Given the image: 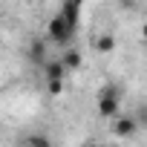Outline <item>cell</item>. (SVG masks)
<instances>
[{"instance_id":"1","label":"cell","mask_w":147,"mask_h":147,"mask_svg":"<svg viewBox=\"0 0 147 147\" xmlns=\"http://www.w3.org/2000/svg\"><path fill=\"white\" fill-rule=\"evenodd\" d=\"M118 107H121V92L118 87L107 84L98 92V115L101 118H118Z\"/></svg>"},{"instance_id":"2","label":"cell","mask_w":147,"mask_h":147,"mask_svg":"<svg viewBox=\"0 0 147 147\" xmlns=\"http://www.w3.org/2000/svg\"><path fill=\"white\" fill-rule=\"evenodd\" d=\"M46 38H49L52 43H58V46H66L72 38H75V26H69L61 15H55V18L49 20V26H46Z\"/></svg>"},{"instance_id":"3","label":"cell","mask_w":147,"mask_h":147,"mask_svg":"<svg viewBox=\"0 0 147 147\" xmlns=\"http://www.w3.org/2000/svg\"><path fill=\"white\" fill-rule=\"evenodd\" d=\"M81 9H84V0H63L58 15H61L69 26H75V29H78V23H81Z\"/></svg>"},{"instance_id":"4","label":"cell","mask_w":147,"mask_h":147,"mask_svg":"<svg viewBox=\"0 0 147 147\" xmlns=\"http://www.w3.org/2000/svg\"><path fill=\"white\" fill-rule=\"evenodd\" d=\"M136 130H138L136 115H121V118H115V124H113V133H115V136H133Z\"/></svg>"},{"instance_id":"5","label":"cell","mask_w":147,"mask_h":147,"mask_svg":"<svg viewBox=\"0 0 147 147\" xmlns=\"http://www.w3.org/2000/svg\"><path fill=\"white\" fill-rule=\"evenodd\" d=\"M29 61H32V63H46V43H43L40 38H35V40L29 43Z\"/></svg>"},{"instance_id":"6","label":"cell","mask_w":147,"mask_h":147,"mask_svg":"<svg viewBox=\"0 0 147 147\" xmlns=\"http://www.w3.org/2000/svg\"><path fill=\"white\" fill-rule=\"evenodd\" d=\"M43 72H46V81H63V75H66V69H63L61 61H46Z\"/></svg>"},{"instance_id":"7","label":"cell","mask_w":147,"mask_h":147,"mask_svg":"<svg viewBox=\"0 0 147 147\" xmlns=\"http://www.w3.org/2000/svg\"><path fill=\"white\" fill-rule=\"evenodd\" d=\"M58 61L63 63V69H78V66H81V52H78V49H63V55H61Z\"/></svg>"},{"instance_id":"8","label":"cell","mask_w":147,"mask_h":147,"mask_svg":"<svg viewBox=\"0 0 147 147\" xmlns=\"http://www.w3.org/2000/svg\"><path fill=\"white\" fill-rule=\"evenodd\" d=\"M95 49H98V52H104V55H107V52H113V49H115V38L101 35V38L95 40Z\"/></svg>"},{"instance_id":"9","label":"cell","mask_w":147,"mask_h":147,"mask_svg":"<svg viewBox=\"0 0 147 147\" xmlns=\"http://www.w3.org/2000/svg\"><path fill=\"white\" fill-rule=\"evenodd\" d=\"M26 147H52V141H49L46 136H32V138L26 141Z\"/></svg>"},{"instance_id":"10","label":"cell","mask_w":147,"mask_h":147,"mask_svg":"<svg viewBox=\"0 0 147 147\" xmlns=\"http://www.w3.org/2000/svg\"><path fill=\"white\" fill-rule=\"evenodd\" d=\"M49 84V92L58 98V95H63V81H46Z\"/></svg>"},{"instance_id":"11","label":"cell","mask_w":147,"mask_h":147,"mask_svg":"<svg viewBox=\"0 0 147 147\" xmlns=\"http://www.w3.org/2000/svg\"><path fill=\"white\" fill-rule=\"evenodd\" d=\"M141 38H144V40H147V23H144V26H141Z\"/></svg>"},{"instance_id":"12","label":"cell","mask_w":147,"mask_h":147,"mask_svg":"<svg viewBox=\"0 0 147 147\" xmlns=\"http://www.w3.org/2000/svg\"><path fill=\"white\" fill-rule=\"evenodd\" d=\"M87 147H101V144H87Z\"/></svg>"}]
</instances>
